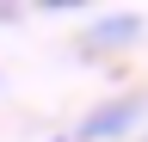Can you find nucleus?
<instances>
[{
  "mask_svg": "<svg viewBox=\"0 0 148 142\" xmlns=\"http://www.w3.org/2000/svg\"><path fill=\"white\" fill-rule=\"evenodd\" d=\"M148 123V99L142 93H123V99H105L74 123V142H136V130Z\"/></svg>",
  "mask_w": 148,
  "mask_h": 142,
  "instance_id": "nucleus-1",
  "label": "nucleus"
},
{
  "mask_svg": "<svg viewBox=\"0 0 148 142\" xmlns=\"http://www.w3.org/2000/svg\"><path fill=\"white\" fill-rule=\"evenodd\" d=\"M136 37H142L136 12H99V19L86 25V49H130Z\"/></svg>",
  "mask_w": 148,
  "mask_h": 142,
  "instance_id": "nucleus-2",
  "label": "nucleus"
},
{
  "mask_svg": "<svg viewBox=\"0 0 148 142\" xmlns=\"http://www.w3.org/2000/svg\"><path fill=\"white\" fill-rule=\"evenodd\" d=\"M49 142H74V136H49Z\"/></svg>",
  "mask_w": 148,
  "mask_h": 142,
  "instance_id": "nucleus-3",
  "label": "nucleus"
},
{
  "mask_svg": "<svg viewBox=\"0 0 148 142\" xmlns=\"http://www.w3.org/2000/svg\"><path fill=\"white\" fill-rule=\"evenodd\" d=\"M136 142H148V136H136Z\"/></svg>",
  "mask_w": 148,
  "mask_h": 142,
  "instance_id": "nucleus-4",
  "label": "nucleus"
}]
</instances>
